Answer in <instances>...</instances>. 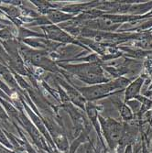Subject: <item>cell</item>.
Instances as JSON below:
<instances>
[{
	"label": "cell",
	"instance_id": "obj_1",
	"mask_svg": "<svg viewBox=\"0 0 152 153\" xmlns=\"http://www.w3.org/2000/svg\"><path fill=\"white\" fill-rule=\"evenodd\" d=\"M66 69L70 71L82 81H84L90 85L94 83L105 82L107 80L103 74V71L98 64L87 63V64H79V65H68Z\"/></svg>",
	"mask_w": 152,
	"mask_h": 153
},
{
	"label": "cell",
	"instance_id": "obj_7",
	"mask_svg": "<svg viewBox=\"0 0 152 153\" xmlns=\"http://www.w3.org/2000/svg\"><path fill=\"white\" fill-rule=\"evenodd\" d=\"M120 112H121V116L123 117V118H125L126 120H129L132 118V112L127 105H123L121 106Z\"/></svg>",
	"mask_w": 152,
	"mask_h": 153
},
{
	"label": "cell",
	"instance_id": "obj_2",
	"mask_svg": "<svg viewBox=\"0 0 152 153\" xmlns=\"http://www.w3.org/2000/svg\"><path fill=\"white\" fill-rule=\"evenodd\" d=\"M128 81L120 78L113 82H104V83H99V85H93L90 87H84L80 88L79 91L82 94V96H85L88 100H94L97 98H101L105 95H107L111 92L116 91L117 89H122L125 86L128 85Z\"/></svg>",
	"mask_w": 152,
	"mask_h": 153
},
{
	"label": "cell",
	"instance_id": "obj_3",
	"mask_svg": "<svg viewBox=\"0 0 152 153\" xmlns=\"http://www.w3.org/2000/svg\"><path fill=\"white\" fill-rule=\"evenodd\" d=\"M101 121L103 123L105 133L108 138L109 142L116 143L117 141H119L122 136V129H123L121 125L112 119H107L105 121L103 118H101Z\"/></svg>",
	"mask_w": 152,
	"mask_h": 153
},
{
	"label": "cell",
	"instance_id": "obj_5",
	"mask_svg": "<svg viewBox=\"0 0 152 153\" xmlns=\"http://www.w3.org/2000/svg\"><path fill=\"white\" fill-rule=\"evenodd\" d=\"M46 30L49 34V37L53 39H59V40H62V41H71V38L67 36L64 32L61 31L58 27H46Z\"/></svg>",
	"mask_w": 152,
	"mask_h": 153
},
{
	"label": "cell",
	"instance_id": "obj_6",
	"mask_svg": "<svg viewBox=\"0 0 152 153\" xmlns=\"http://www.w3.org/2000/svg\"><path fill=\"white\" fill-rule=\"evenodd\" d=\"M49 18L52 22H59V21H62V20H66L68 19H70V16L64 15V14L57 12V11H51L49 14Z\"/></svg>",
	"mask_w": 152,
	"mask_h": 153
},
{
	"label": "cell",
	"instance_id": "obj_4",
	"mask_svg": "<svg viewBox=\"0 0 152 153\" xmlns=\"http://www.w3.org/2000/svg\"><path fill=\"white\" fill-rule=\"evenodd\" d=\"M143 82H144V79L140 77L139 79H136L134 82L130 83L126 92V101L137 96V94H139L140 91V88L143 85Z\"/></svg>",
	"mask_w": 152,
	"mask_h": 153
}]
</instances>
